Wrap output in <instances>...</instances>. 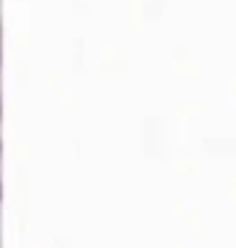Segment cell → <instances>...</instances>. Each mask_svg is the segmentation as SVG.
<instances>
[{"label":"cell","instance_id":"obj_1","mask_svg":"<svg viewBox=\"0 0 236 248\" xmlns=\"http://www.w3.org/2000/svg\"><path fill=\"white\" fill-rule=\"evenodd\" d=\"M0 200H2V142H0Z\"/></svg>","mask_w":236,"mask_h":248},{"label":"cell","instance_id":"obj_2","mask_svg":"<svg viewBox=\"0 0 236 248\" xmlns=\"http://www.w3.org/2000/svg\"><path fill=\"white\" fill-rule=\"evenodd\" d=\"M0 116H2V96H0Z\"/></svg>","mask_w":236,"mask_h":248}]
</instances>
